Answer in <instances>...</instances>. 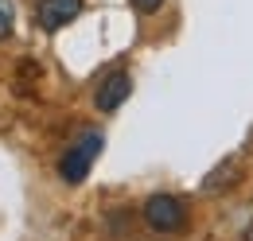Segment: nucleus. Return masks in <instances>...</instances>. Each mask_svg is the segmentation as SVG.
<instances>
[{
    "label": "nucleus",
    "instance_id": "f257e3e1",
    "mask_svg": "<svg viewBox=\"0 0 253 241\" xmlns=\"http://www.w3.org/2000/svg\"><path fill=\"white\" fill-rule=\"evenodd\" d=\"M101 152H105V132H101V128H82V132H78V136H74V140L63 148L59 163H55L59 179H63L66 187H78V183H86Z\"/></svg>",
    "mask_w": 253,
    "mask_h": 241
},
{
    "label": "nucleus",
    "instance_id": "f03ea898",
    "mask_svg": "<svg viewBox=\"0 0 253 241\" xmlns=\"http://www.w3.org/2000/svg\"><path fill=\"white\" fill-rule=\"evenodd\" d=\"M140 218H144V226H148V230H156V234H183V230H187V222H191L187 202H183L179 195H164V191L144 199Z\"/></svg>",
    "mask_w": 253,
    "mask_h": 241
},
{
    "label": "nucleus",
    "instance_id": "39448f33",
    "mask_svg": "<svg viewBox=\"0 0 253 241\" xmlns=\"http://www.w3.org/2000/svg\"><path fill=\"white\" fill-rule=\"evenodd\" d=\"M234 179H238V163L226 160V163H218V171H211V175L203 179V187H207V191H222L226 183H234Z\"/></svg>",
    "mask_w": 253,
    "mask_h": 241
},
{
    "label": "nucleus",
    "instance_id": "20e7f679",
    "mask_svg": "<svg viewBox=\"0 0 253 241\" xmlns=\"http://www.w3.org/2000/svg\"><path fill=\"white\" fill-rule=\"evenodd\" d=\"M82 0H39L35 4V24L43 31H63L66 24H74L82 16Z\"/></svg>",
    "mask_w": 253,
    "mask_h": 241
},
{
    "label": "nucleus",
    "instance_id": "0eeeda50",
    "mask_svg": "<svg viewBox=\"0 0 253 241\" xmlns=\"http://www.w3.org/2000/svg\"><path fill=\"white\" fill-rule=\"evenodd\" d=\"M128 4H132L140 16H152V12H160V8H164V0H128Z\"/></svg>",
    "mask_w": 253,
    "mask_h": 241
},
{
    "label": "nucleus",
    "instance_id": "423d86ee",
    "mask_svg": "<svg viewBox=\"0 0 253 241\" xmlns=\"http://www.w3.org/2000/svg\"><path fill=\"white\" fill-rule=\"evenodd\" d=\"M16 31V4L12 0H0V43Z\"/></svg>",
    "mask_w": 253,
    "mask_h": 241
},
{
    "label": "nucleus",
    "instance_id": "7ed1b4c3",
    "mask_svg": "<svg viewBox=\"0 0 253 241\" xmlns=\"http://www.w3.org/2000/svg\"><path fill=\"white\" fill-rule=\"evenodd\" d=\"M128 93H132V74H128L125 66L109 70V74L97 82V90H94V105H97V113H117V109H121V105L128 101Z\"/></svg>",
    "mask_w": 253,
    "mask_h": 241
}]
</instances>
